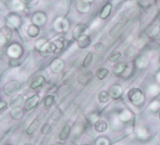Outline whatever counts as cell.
Instances as JSON below:
<instances>
[{"mask_svg":"<svg viewBox=\"0 0 160 145\" xmlns=\"http://www.w3.org/2000/svg\"><path fill=\"white\" fill-rule=\"evenodd\" d=\"M127 97L130 100V102L133 103V104H135V105H139L144 100L142 92L139 89H138V88L131 89L128 92V93H127Z\"/></svg>","mask_w":160,"mask_h":145,"instance_id":"cell-1","label":"cell"},{"mask_svg":"<svg viewBox=\"0 0 160 145\" xmlns=\"http://www.w3.org/2000/svg\"><path fill=\"white\" fill-rule=\"evenodd\" d=\"M20 88H21V84L18 81H16V80H12V81H10L9 83H7L5 85L4 92H5L6 95L11 96L13 93H15Z\"/></svg>","mask_w":160,"mask_h":145,"instance_id":"cell-2","label":"cell"},{"mask_svg":"<svg viewBox=\"0 0 160 145\" xmlns=\"http://www.w3.org/2000/svg\"><path fill=\"white\" fill-rule=\"evenodd\" d=\"M12 36V30L9 27H3L0 29V44L8 42Z\"/></svg>","mask_w":160,"mask_h":145,"instance_id":"cell-3","label":"cell"},{"mask_svg":"<svg viewBox=\"0 0 160 145\" xmlns=\"http://www.w3.org/2000/svg\"><path fill=\"white\" fill-rule=\"evenodd\" d=\"M39 100H40V96H39L38 94H34V95H32L31 97H29V98L26 101V103H25V105H24L25 110L28 111V110H31L32 108H34L38 105Z\"/></svg>","mask_w":160,"mask_h":145,"instance_id":"cell-4","label":"cell"},{"mask_svg":"<svg viewBox=\"0 0 160 145\" xmlns=\"http://www.w3.org/2000/svg\"><path fill=\"white\" fill-rule=\"evenodd\" d=\"M75 9L76 11L79 12V13H82V14H85L87 13L90 9H91V5L88 1H86V0H80V1H78L75 5Z\"/></svg>","mask_w":160,"mask_h":145,"instance_id":"cell-5","label":"cell"},{"mask_svg":"<svg viewBox=\"0 0 160 145\" xmlns=\"http://www.w3.org/2000/svg\"><path fill=\"white\" fill-rule=\"evenodd\" d=\"M108 93L110 95L111 98L113 99H119L122 95V89L120 85L118 84H114L112 85L110 88H109V91H108Z\"/></svg>","mask_w":160,"mask_h":145,"instance_id":"cell-6","label":"cell"},{"mask_svg":"<svg viewBox=\"0 0 160 145\" xmlns=\"http://www.w3.org/2000/svg\"><path fill=\"white\" fill-rule=\"evenodd\" d=\"M92 79V72L88 71L86 72H83V74H80L77 77V81L79 84L81 85H87L90 83V81Z\"/></svg>","mask_w":160,"mask_h":145,"instance_id":"cell-7","label":"cell"},{"mask_svg":"<svg viewBox=\"0 0 160 145\" xmlns=\"http://www.w3.org/2000/svg\"><path fill=\"white\" fill-rule=\"evenodd\" d=\"M87 30H88L87 26H85V25H78V26H76L73 28V30H72V36H73V38L75 40H77V39H79L81 36L85 35L86 32H87Z\"/></svg>","mask_w":160,"mask_h":145,"instance_id":"cell-8","label":"cell"},{"mask_svg":"<svg viewBox=\"0 0 160 145\" xmlns=\"http://www.w3.org/2000/svg\"><path fill=\"white\" fill-rule=\"evenodd\" d=\"M76 42H77V45L80 48H87L88 46H90V44L92 42V39H91V37L89 35L85 34V35L80 37L79 39H77Z\"/></svg>","mask_w":160,"mask_h":145,"instance_id":"cell-9","label":"cell"},{"mask_svg":"<svg viewBox=\"0 0 160 145\" xmlns=\"http://www.w3.org/2000/svg\"><path fill=\"white\" fill-rule=\"evenodd\" d=\"M127 69V65L123 62H120V63H117L116 65H114L113 69H112V72L113 74L117 77H121L123 72H125V70Z\"/></svg>","mask_w":160,"mask_h":145,"instance_id":"cell-10","label":"cell"},{"mask_svg":"<svg viewBox=\"0 0 160 145\" xmlns=\"http://www.w3.org/2000/svg\"><path fill=\"white\" fill-rule=\"evenodd\" d=\"M63 67H64V62L60 58L55 59L51 64V70L54 72H60L62 71Z\"/></svg>","mask_w":160,"mask_h":145,"instance_id":"cell-11","label":"cell"},{"mask_svg":"<svg viewBox=\"0 0 160 145\" xmlns=\"http://www.w3.org/2000/svg\"><path fill=\"white\" fill-rule=\"evenodd\" d=\"M111 10H112V5H111V3H107V4L102 8L101 12H100L99 17H100L101 19H107V18L110 15V13H111Z\"/></svg>","mask_w":160,"mask_h":145,"instance_id":"cell-12","label":"cell"},{"mask_svg":"<svg viewBox=\"0 0 160 145\" xmlns=\"http://www.w3.org/2000/svg\"><path fill=\"white\" fill-rule=\"evenodd\" d=\"M23 103H24V96L20 94V95H16L14 98H12L10 106L12 108H20Z\"/></svg>","mask_w":160,"mask_h":145,"instance_id":"cell-13","label":"cell"},{"mask_svg":"<svg viewBox=\"0 0 160 145\" xmlns=\"http://www.w3.org/2000/svg\"><path fill=\"white\" fill-rule=\"evenodd\" d=\"M75 78V75H74V72H64V75L62 77V81L65 85H69L71 84Z\"/></svg>","mask_w":160,"mask_h":145,"instance_id":"cell-14","label":"cell"},{"mask_svg":"<svg viewBox=\"0 0 160 145\" xmlns=\"http://www.w3.org/2000/svg\"><path fill=\"white\" fill-rule=\"evenodd\" d=\"M44 80H45L44 77H42V76H39V77H37V78H36L31 82V84H30V88H31V89H33V90H36V89L40 88V87L44 83Z\"/></svg>","mask_w":160,"mask_h":145,"instance_id":"cell-15","label":"cell"},{"mask_svg":"<svg viewBox=\"0 0 160 145\" xmlns=\"http://www.w3.org/2000/svg\"><path fill=\"white\" fill-rule=\"evenodd\" d=\"M94 128L97 132H105L108 129V123L103 120H98L94 123Z\"/></svg>","mask_w":160,"mask_h":145,"instance_id":"cell-16","label":"cell"},{"mask_svg":"<svg viewBox=\"0 0 160 145\" xmlns=\"http://www.w3.org/2000/svg\"><path fill=\"white\" fill-rule=\"evenodd\" d=\"M27 31H28V34L29 37L35 38V37H37L39 35L40 28H39V27L37 25H31V26L28 27V28Z\"/></svg>","mask_w":160,"mask_h":145,"instance_id":"cell-17","label":"cell"},{"mask_svg":"<svg viewBox=\"0 0 160 145\" xmlns=\"http://www.w3.org/2000/svg\"><path fill=\"white\" fill-rule=\"evenodd\" d=\"M149 36L152 39H158L160 38V26L159 25H155L153 26L151 30L149 31Z\"/></svg>","mask_w":160,"mask_h":145,"instance_id":"cell-18","label":"cell"},{"mask_svg":"<svg viewBox=\"0 0 160 145\" xmlns=\"http://www.w3.org/2000/svg\"><path fill=\"white\" fill-rule=\"evenodd\" d=\"M45 19H46L45 15L42 12H38V13L34 14V16H33V21H34L35 25H37V26L44 24Z\"/></svg>","mask_w":160,"mask_h":145,"instance_id":"cell-19","label":"cell"},{"mask_svg":"<svg viewBox=\"0 0 160 145\" xmlns=\"http://www.w3.org/2000/svg\"><path fill=\"white\" fill-rule=\"evenodd\" d=\"M122 28V23H117L116 25H114V27L109 31L110 37H116L121 32Z\"/></svg>","mask_w":160,"mask_h":145,"instance_id":"cell-20","label":"cell"},{"mask_svg":"<svg viewBox=\"0 0 160 145\" xmlns=\"http://www.w3.org/2000/svg\"><path fill=\"white\" fill-rule=\"evenodd\" d=\"M39 125H40V121H39L38 119L33 120V122L30 123V125L28 126V130H27V134H28V135L33 134V133L36 131V129L39 127Z\"/></svg>","mask_w":160,"mask_h":145,"instance_id":"cell-21","label":"cell"},{"mask_svg":"<svg viewBox=\"0 0 160 145\" xmlns=\"http://www.w3.org/2000/svg\"><path fill=\"white\" fill-rule=\"evenodd\" d=\"M109 99H110V95H109V93H108V92H106V91H102V92L98 94V100H99V102L102 103V104H105V103L108 102Z\"/></svg>","mask_w":160,"mask_h":145,"instance_id":"cell-22","label":"cell"},{"mask_svg":"<svg viewBox=\"0 0 160 145\" xmlns=\"http://www.w3.org/2000/svg\"><path fill=\"white\" fill-rule=\"evenodd\" d=\"M11 115L13 119L15 120H18V119H21L24 115V111L21 109V108H12V112H11Z\"/></svg>","mask_w":160,"mask_h":145,"instance_id":"cell-23","label":"cell"},{"mask_svg":"<svg viewBox=\"0 0 160 145\" xmlns=\"http://www.w3.org/2000/svg\"><path fill=\"white\" fill-rule=\"evenodd\" d=\"M70 132H71V127H70L69 125H65V126L62 128L61 132L59 133V139H60V140H65V139L69 137Z\"/></svg>","mask_w":160,"mask_h":145,"instance_id":"cell-24","label":"cell"},{"mask_svg":"<svg viewBox=\"0 0 160 145\" xmlns=\"http://www.w3.org/2000/svg\"><path fill=\"white\" fill-rule=\"evenodd\" d=\"M124 55L128 58H132V57H135L136 55V47L132 44L128 45L125 50H124Z\"/></svg>","mask_w":160,"mask_h":145,"instance_id":"cell-25","label":"cell"},{"mask_svg":"<svg viewBox=\"0 0 160 145\" xmlns=\"http://www.w3.org/2000/svg\"><path fill=\"white\" fill-rule=\"evenodd\" d=\"M56 27L58 30L60 31H63V30H66L67 29V27H68V24L66 22V20L64 19H58L56 23Z\"/></svg>","mask_w":160,"mask_h":145,"instance_id":"cell-26","label":"cell"},{"mask_svg":"<svg viewBox=\"0 0 160 145\" xmlns=\"http://www.w3.org/2000/svg\"><path fill=\"white\" fill-rule=\"evenodd\" d=\"M53 43H54V45H55V53H56V54L60 53V52L62 51L63 47H64V43H63V42L61 41V39L54 41Z\"/></svg>","mask_w":160,"mask_h":145,"instance_id":"cell-27","label":"cell"},{"mask_svg":"<svg viewBox=\"0 0 160 145\" xmlns=\"http://www.w3.org/2000/svg\"><path fill=\"white\" fill-rule=\"evenodd\" d=\"M108 75V71L105 68H101L97 71V74H96V77L99 80H103L105 79Z\"/></svg>","mask_w":160,"mask_h":145,"instance_id":"cell-28","label":"cell"},{"mask_svg":"<svg viewBox=\"0 0 160 145\" xmlns=\"http://www.w3.org/2000/svg\"><path fill=\"white\" fill-rule=\"evenodd\" d=\"M92 58H93V55H92V53L87 54V56L85 57V58H84V60H83L82 66H83L84 68H88V67L91 65V63H92Z\"/></svg>","mask_w":160,"mask_h":145,"instance_id":"cell-29","label":"cell"},{"mask_svg":"<svg viewBox=\"0 0 160 145\" xmlns=\"http://www.w3.org/2000/svg\"><path fill=\"white\" fill-rule=\"evenodd\" d=\"M136 64L138 67L142 68V67H144V66H146L148 64V58L146 57H144V56H141V57H139V58H138L136 59Z\"/></svg>","mask_w":160,"mask_h":145,"instance_id":"cell-30","label":"cell"},{"mask_svg":"<svg viewBox=\"0 0 160 145\" xmlns=\"http://www.w3.org/2000/svg\"><path fill=\"white\" fill-rule=\"evenodd\" d=\"M54 101H55V98H54L53 95H47L44 98V100H43V106L46 108H50L54 104Z\"/></svg>","mask_w":160,"mask_h":145,"instance_id":"cell-31","label":"cell"},{"mask_svg":"<svg viewBox=\"0 0 160 145\" xmlns=\"http://www.w3.org/2000/svg\"><path fill=\"white\" fill-rule=\"evenodd\" d=\"M61 116H62V110H61V109H59V108H58V109L54 110V112L52 113V115H51V119H52L53 121L57 122V121H58V120H59V118H60Z\"/></svg>","mask_w":160,"mask_h":145,"instance_id":"cell-32","label":"cell"},{"mask_svg":"<svg viewBox=\"0 0 160 145\" xmlns=\"http://www.w3.org/2000/svg\"><path fill=\"white\" fill-rule=\"evenodd\" d=\"M52 131V126L49 123H45L41 128V133L42 135H49Z\"/></svg>","mask_w":160,"mask_h":145,"instance_id":"cell-33","label":"cell"},{"mask_svg":"<svg viewBox=\"0 0 160 145\" xmlns=\"http://www.w3.org/2000/svg\"><path fill=\"white\" fill-rule=\"evenodd\" d=\"M121 58V53L120 52H114L113 54H111L108 58V60L110 62H116L117 60H119V58Z\"/></svg>","mask_w":160,"mask_h":145,"instance_id":"cell-34","label":"cell"},{"mask_svg":"<svg viewBox=\"0 0 160 145\" xmlns=\"http://www.w3.org/2000/svg\"><path fill=\"white\" fill-rule=\"evenodd\" d=\"M105 48V45L102 42H97L94 44V50L97 52H102Z\"/></svg>","mask_w":160,"mask_h":145,"instance_id":"cell-35","label":"cell"},{"mask_svg":"<svg viewBox=\"0 0 160 145\" xmlns=\"http://www.w3.org/2000/svg\"><path fill=\"white\" fill-rule=\"evenodd\" d=\"M6 107H7V104L5 101H0V111L3 110L4 108H6Z\"/></svg>","mask_w":160,"mask_h":145,"instance_id":"cell-36","label":"cell"},{"mask_svg":"<svg viewBox=\"0 0 160 145\" xmlns=\"http://www.w3.org/2000/svg\"><path fill=\"white\" fill-rule=\"evenodd\" d=\"M20 1L22 3H24V4H28V3H30L32 1V0H20Z\"/></svg>","mask_w":160,"mask_h":145,"instance_id":"cell-37","label":"cell"},{"mask_svg":"<svg viewBox=\"0 0 160 145\" xmlns=\"http://www.w3.org/2000/svg\"><path fill=\"white\" fill-rule=\"evenodd\" d=\"M25 145H32V144H30V143H27V144H25Z\"/></svg>","mask_w":160,"mask_h":145,"instance_id":"cell-38","label":"cell"},{"mask_svg":"<svg viewBox=\"0 0 160 145\" xmlns=\"http://www.w3.org/2000/svg\"><path fill=\"white\" fill-rule=\"evenodd\" d=\"M52 145H59L58 143H55V144H52Z\"/></svg>","mask_w":160,"mask_h":145,"instance_id":"cell-39","label":"cell"},{"mask_svg":"<svg viewBox=\"0 0 160 145\" xmlns=\"http://www.w3.org/2000/svg\"><path fill=\"white\" fill-rule=\"evenodd\" d=\"M158 118H159V120H160V112H159V114H158Z\"/></svg>","mask_w":160,"mask_h":145,"instance_id":"cell-40","label":"cell"},{"mask_svg":"<svg viewBox=\"0 0 160 145\" xmlns=\"http://www.w3.org/2000/svg\"><path fill=\"white\" fill-rule=\"evenodd\" d=\"M86 1H88V2H90V1H92V0H86Z\"/></svg>","mask_w":160,"mask_h":145,"instance_id":"cell-41","label":"cell"}]
</instances>
